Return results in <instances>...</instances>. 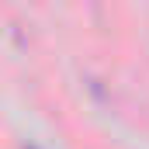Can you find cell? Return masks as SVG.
I'll return each instance as SVG.
<instances>
[{
	"mask_svg": "<svg viewBox=\"0 0 149 149\" xmlns=\"http://www.w3.org/2000/svg\"><path fill=\"white\" fill-rule=\"evenodd\" d=\"M28 149H35V146H28Z\"/></svg>",
	"mask_w": 149,
	"mask_h": 149,
	"instance_id": "obj_1",
	"label": "cell"
}]
</instances>
